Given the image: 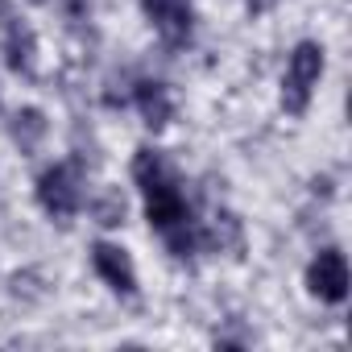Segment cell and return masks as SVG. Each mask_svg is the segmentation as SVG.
<instances>
[{"label":"cell","mask_w":352,"mask_h":352,"mask_svg":"<svg viewBox=\"0 0 352 352\" xmlns=\"http://www.w3.org/2000/svg\"><path fill=\"white\" fill-rule=\"evenodd\" d=\"M133 179L145 195L149 224L162 232V241L174 253L187 257L195 249V228H191V208H187V195H183V183H179V174H174V166L157 149H137Z\"/></svg>","instance_id":"obj_1"},{"label":"cell","mask_w":352,"mask_h":352,"mask_svg":"<svg viewBox=\"0 0 352 352\" xmlns=\"http://www.w3.org/2000/svg\"><path fill=\"white\" fill-rule=\"evenodd\" d=\"M319 75H323V50L315 42L294 46V54L286 63V75H282V104L290 112H302L311 104V91L319 87Z\"/></svg>","instance_id":"obj_2"},{"label":"cell","mask_w":352,"mask_h":352,"mask_svg":"<svg viewBox=\"0 0 352 352\" xmlns=\"http://www.w3.org/2000/svg\"><path fill=\"white\" fill-rule=\"evenodd\" d=\"M38 199H42V208H46L50 216H58V220L75 216V212L83 208V187H79V179H75V170H71V166L46 170L42 183H38Z\"/></svg>","instance_id":"obj_3"},{"label":"cell","mask_w":352,"mask_h":352,"mask_svg":"<svg viewBox=\"0 0 352 352\" xmlns=\"http://www.w3.org/2000/svg\"><path fill=\"white\" fill-rule=\"evenodd\" d=\"M307 286L323 302H344V294H348V261H344V253L340 249H323L311 261V270H307Z\"/></svg>","instance_id":"obj_4"},{"label":"cell","mask_w":352,"mask_h":352,"mask_svg":"<svg viewBox=\"0 0 352 352\" xmlns=\"http://www.w3.org/2000/svg\"><path fill=\"white\" fill-rule=\"evenodd\" d=\"M91 265H96V274H100L116 294H137V265H133V257H129L120 245H112V241H96V249H91Z\"/></svg>","instance_id":"obj_5"},{"label":"cell","mask_w":352,"mask_h":352,"mask_svg":"<svg viewBox=\"0 0 352 352\" xmlns=\"http://www.w3.org/2000/svg\"><path fill=\"white\" fill-rule=\"evenodd\" d=\"M149 25L162 34V42L179 46L191 38V0H141Z\"/></svg>","instance_id":"obj_6"},{"label":"cell","mask_w":352,"mask_h":352,"mask_svg":"<svg viewBox=\"0 0 352 352\" xmlns=\"http://www.w3.org/2000/svg\"><path fill=\"white\" fill-rule=\"evenodd\" d=\"M5 54H9L13 71H21V75L34 71V34L17 17H5Z\"/></svg>","instance_id":"obj_7"},{"label":"cell","mask_w":352,"mask_h":352,"mask_svg":"<svg viewBox=\"0 0 352 352\" xmlns=\"http://www.w3.org/2000/svg\"><path fill=\"white\" fill-rule=\"evenodd\" d=\"M137 108H141L145 124L162 129V124L170 120V96H166V87H162V83H141V87H137Z\"/></svg>","instance_id":"obj_8"},{"label":"cell","mask_w":352,"mask_h":352,"mask_svg":"<svg viewBox=\"0 0 352 352\" xmlns=\"http://www.w3.org/2000/svg\"><path fill=\"white\" fill-rule=\"evenodd\" d=\"M5 17H13V5H9V0H0V21H5Z\"/></svg>","instance_id":"obj_9"}]
</instances>
